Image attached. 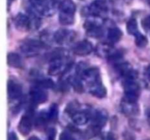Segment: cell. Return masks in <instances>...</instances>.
<instances>
[{
	"mask_svg": "<svg viewBox=\"0 0 150 140\" xmlns=\"http://www.w3.org/2000/svg\"><path fill=\"white\" fill-rule=\"evenodd\" d=\"M15 25L18 29L21 31H27L32 28L30 18L23 13H18L16 15L15 18Z\"/></svg>",
	"mask_w": 150,
	"mask_h": 140,
	"instance_id": "9",
	"label": "cell"
},
{
	"mask_svg": "<svg viewBox=\"0 0 150 140\" xmlns=\"http://www.w3.org/2000/svg\"><path fill=\"white\" fill-rule=\"evenodd\" d=\"M74 32L66 29H59L54 35V40L58 44H64L73 40L74 37Z\"/></svg>",
	"mask_w": 150,
	"mask_h": 140,
	"instance_id": "8",
	"label": "cell"
},
{
	"mask_svg": "<svg viewBox=\"0 0 150 140\" xmlns=\"http://www.w3.org/2000/svg\"><path fill=\"white\" fill-rule=\"evenodd\" d=\"M59 9L61 13L74 15L76 6L73 0H62L61 2L59 4Z\"/></svg>",
	"mask_w": 150,
	"mask_h": 140,
	"instance_id": "15",
	"label": "cell"
},
{
	"mask_svg": "<svg viewBox=\"0 0 150 140\" xmlns=\"http://www.w3.org/2000/svg\"><path fill=\"white\" fill-rule=\"evenodd\" d=\"M107 118H108L107 114L104 111H97L95 112L93 118H92V125L100 129L106 123Z\"/></svg>",
	"mask_w": 150,
	"mask_h": 140,
	"instance_id": "14",
	"label": "cell"
},
{
	"mask_svg": "<svg viewBox=\"0 0 150 140\" xmlns=\"http://www.w3.org/2000/svg\"><path fill=\"white\" fill-rule=\"evenodd\" d=\"M22 93L21 86L18 83L14 80H9L7 83V94L10 99H16L21 96Z\"/></svg>",
	"mask_w": 150,
	"mask_h": 140,
	"instance_id": "10",
	"label": "cell"
},
{
	"mask_svg": "<svg viewBox=\"0 0 150 140\" xmlns=\"http://www.w3.org/2000/svg\"><path fill=\"white\" fill-rule=\"evenodd\" d=\"M142 25L144 29H150V15L146 17L142 20Z\"/></svg>",
	"mask_w": 150,
	"mask_h": 140,
	"instance_id": "28",
	"label": "cell"
},
{
	"mask_svg": "<svg viewBox=\"0 0 150 140\" xmlns=\"http://www.w3.org/2000/svg\"><path fill=\"white\" fill-rule=\"evenodd\" d=\"M7 1H8V4L10 2H11V1H14V0H7Z\"/></svg>",
	"mask_w": 150,
	"mask_h": 140,
	"instance_id": "35",
	"label": "cell"
},
{
	"mask_svg": "<svg viewBox=\"0 0 150 140\" xmlns=\"http://www.w3.org/2000/svg\"><path fill=\"white\" fill-rule=\"evenodd\" d=\"M54 81L51 79H45L39 82V86L42 88H53L54 87Z\"/></svg>",
	"mask_w": 150,
	"mask_h": 140,
	"instance_id": "26",
	"label": "cell"
},
{
	"mask_svg": "<svg viewBox=\"0 0 150 140\" xmlns=\"http://www.w3.org/2000/svg\"><path fill=\"white\" fill-rule=\"evenodd\" d=\"M67 66L64 65L63 63V58H57L51 60V64L50 65L48 72L51 75H57L64 72L67 69Z\"/></svg>",
	"mask_w": 150,
	"mask_h": 140,
	"instance_id": "11",
	"label": "cell"
},
{
	"mask_svg": "<svg viewBox=\"0 0 150 140\" xmlns=\"http://www.w3.org/2000/svg\"><path fill=\"white\" fill-rule=\"evenodd\" d=\"M126 29H127L128 34L133 35V36H136L138 34H139L137 20L135 18H131L127 21Z\"/></svg>",
	"mask_w": 150,
	"mask_h": 140,
	"instance_id": "22",
	"label": "cell"
},
{
	"mask_svg": "<svg viewBox=\"0 0 150 140\" xmlns=\"http://www.w3.org/2000/svg\"><path fill=\"white\" fill-rule=\"evenodd\" d=\"M7 64L14 68H21L23 62L20 55L15 52H10L7 55Z\"/></svg>",
	"mask_w": 150,
	"mask_h": 140,
	"instance_id": "19",
	"label": "cell"
},
{
	"mask_svg": "<svg viewBox=\"0 0 150 140\" xmlns=\"http://www.w3.org/2000/svg\"><path fill=\"white\" fill-rule=\"evenodd\" d=\"M59 20L62 24L70 25L73 24L74 22V15H73L67 14V13L59 12Z\"/></svg>",
	"mask_w": 150,
	"mask_h": 140,
	"instance_id": "23",
	"label": "cell"
},
{
	"mask_svg": "<svg viewBox=\"0 0 150 140\" xmlns=\"http://www.w3.org/2000/svg\"><path fill=\"white\" fill-rule=\"evenodd\" d=\"M123 34L121 29L117 27L111 28L109 29L108 33V39L112 43L118 42L121 39Z\"/></svg>",
	"mask_w": 150,
	"mask_h": 140,
	"instance_id": "21",
	"label": "cell"
},
{
	"mask_svg": "<svg viewBox=\"0 0 150 140\" xmlns=\"http://www.w3.org/2000/svg\"><path fill=\"white\" fill-rule=\"evenodd\" d=\"M103 20L100 16L91 15L88 18L84 23V28L86 32L102 28Z\"/></svg>",
	"mask_w": 150,
	"mask_h": 140,
	"instance_id": "12",
	"label": "cell"
},
{
	"mask_svg": "<svg viewBox=\"0 0 150 140\" xmlns=\"http://www.w3.org/2000/svg\"><path fill=\"white\" fill-rule=\"evenodd\" d=\"M56 136V131L54 128H51L48 132V140H54Z\"/></svg>",
	"mask_w": 150,
	"mask_h": 140,
	"instance_id": "29",
	"label": "cell"
},
{
	"mask_svg": "<svg viewBox=\"0 0 150 140\" xmlns=\"http://www.w3.org/2000/svg\"><path fill=\"white\" fill-rule=\"evenodd\" d=\"M7 140H18L17 135L16 134V133L14 132H10L8 134V137H7Z\"/></svg>",
	"mask_w": 150,
	"mask_h": 140,
	"instance_id": "32",
	"label": "cell"
},
{
	"mask_svg": "<svg viewBox=\"0 0 150 140\" xmlns=\"http://www.w3.org/2000/svg\"><path fill=\"white\" fill-rule=\"evenodd\" d=\"M72 120L77 125H85L89 120V115L85 112H76L72 115Z\"/></svg>",
	"mask_w": 150,
	"mask_h": 140,
	"instance_id": "20",
	"label": "cell"
},
{
	"mask_svg": "<svg viewBox=\"0 0 150 140\" xmlns=\"http://www.w3.org/2000/svg\"><path fill=\"white\" fill-rule=\"evenodd\" d=\"M35 10L45 16H51L54 14L53 3L50 0H29Z\"/></svg>",
	"mask_w": 150,
	"mask_h": 140,
	"instance_id": "3",
	"label": "cell"
},
{
	"mask_svg": "<svg viewBox=\"0 0 150 140\" xmlns=\"http://www.w3.org/2000/svg\"><path fill=\"white\" fill-rule=\"evenodd\" d=\"M145 77L147 83H150V65L148 66L145 71Z\"/></svg>",
	"mask_w": 150,
	"mask_h": 140,
	"instance_id": "31",
	"label": "cell"
},
{
	"mask_svg": "<svg viewBox=\"0 0 150 140\" xmlns=\"http://www.w3.org/2000/svg\"><path fill=\"white\" fill-rule=\"evenodd\" d=\"M108 10V5L105 0H95L88 7V11L91 15L100 16L101 14Z\"/></svg>",
	"mask_w": 150,
	"mask_h": 140,
	"instance_id": "6",
	"label": "cell"
},
{
	"mask_svg": "<svg viewBox=\"0 0 150 140\" xmlns=\"http://www.w3.org/2000/svg\"><path fill=\"white\" fill-rule=\"evenodd\" d=\"M32 128V112H26L22 116L20 122H19L18 131L22 135L26 136L31 132Z\"/></svg>",
	"mask_w": 150,
	"mask_h": 140,
	"instance_id": "5",
	"label": "cell"
},
{
	"mask_svg": "<svg viewBox=\"0 0 150 140\" xmlns=\"http://www.w3.org/2000/svg\"><path fill=\"white\" fill-rule=\"evenodd\" d=\"M135 37H136V44L137 46H139V48H143L146 46L147 44V39L144 35L139 33L136 36H135Z\"/></svg>",
	"mask_w": 150,
	"mask_h": 140,
	"instance_id": "24",
	"label": "cell"
},
{
	"mask_svg": "<svg viewBox=\"0 0 150 140\" xmlns=\"http://www.w3.org/2000/svg\"><path fill=\"white\" fill-rule=\"evenodd\" d=\"M147 2H148V4H149L150 7V0H147Z\"/></svg>",
	"mask_w": 150,
	"mask_h": 140,
	"instance_id": "36",
	"label": "cell"
},
{
	"mask_svg": "<svg viewBox=\"0 0 150 140\" xmlns=\"http://www.w3.org/2000/svg\"><path fill=\"white\" fill-rule=\"evenodd\" d=\"M28 140H40V139L39 138H38L37 136H33L30 137V138H29Z\"/></svg>",
	"mask_w": 150,
	"mask_h": 140,
	"instance_id": "34",
	"label": "cell"
},
{
	"mask_svg": "<svg viewBox=\"0 0 150 140\" xmlns=\"http://www.w3.org/2000/svg\"><path fill=\"white\" fill-rule=\"evenodd\" d=\"M83 81L86 82L89 87L98 82L101 81L100 77V71L97 68H88L84 70L83 73L81 74Z\"/></svg>",
	"mask_w": 150,
	"mask_h": 140,
	"instance_id": "4",
	"label": "cell"
},
{
	"mask_svg": "<svg viewBox=\"0 0 150 140\" xmlns=\"http://www.w3.org/2000/svg\"><path fill=\"white\" fill-rule=\"evenodd\" d=\"M59 140H76V139L67 131H63L59 136Z\"/></svg>",
	"mask_w": 150,
	"mask_h": 140,
	"instance_id": "27",
	"label": "cell"
},
{
	"mask_svg": "<svg viewBox=\"0 0 150 140\" xmlns=\"http://www.w3.org/2000/svg\"><path fill=\"white\" fill-rule=\"evenodd\" d=\"M115 51L108 43H100L98 45L96 48V52L101 58H111L115 54Z\"/></svg>",
	"mask_w": 150,
	"mask_h": 140,
	"instance_id": "13",
	"label": "cell"
},
{
	"mask_svg": "<svg viewBox=\"0 0 150 140\" xmlns=\"http://www.w3.org/2000/svg\"><path fill=\"white\" fill-rule=\"evenodd\" d=\"M103 140H116V137L112 133H108L106 135H105Z\"/></svg>",
	"mask_w": 150,
	"mask_h": 140,
	"instance_id": "30",
	"label": "cell"
},
{
	"mask_svg": "<svg viewBox=\"0 0 150 140\" xmlns=\"http://www.w3.org/2000/svg\"><path fill=\"white\" fill-rule=\"evenodd\" d=\"M47 116H48V120L54 121L57 120V116H58V108H57V105L53 104L51 106L49 112L47 113Z\"/></svg>",
	"mask_w": 150,
	"mask_h": 140,
	"instance_id": "25",
	"label": "cell"
},
{
	"mask_svg": "<svg viewBox=\"0 0 150 140\" xmlns=\"http://www.w3.org/2000/svg\"><path fill=\"white\" fill-rule=\"evenodd\" d=\"M93 50V45L90 42L87 40H83L78 42L73 48V52L75 54L80 56L87 55Z\"/></svg>",
	"mask_w": 150,
	"mask_h": 140,
	"instance_id": "7",
	"label": "cell"
},
{
	"mask_svg": "<svg viewBox=\"0 0 150 140\" xmlns=\"http://www.w3.org/2000/svg\"><path fill=\"white\" fill-rule=\"evenodd\" d=\"M89 92L94 96L98 98H103L106 95V89L102 84L101 81L98 82L89 87Z\"/></svg>",
	"mask_w": 150,
	"mask_h": 140,
	"instance_id": "16",
	"label": "cell"
},
{
	"mask_svg": "<svg viewBox=\"0 0 150 140\" xmlns=\"http://www.w3.org/2000/svg\"><path fill=\"white\" fill-rule=\"evenodd\" d=\"M30 96L33 103L36 104L44 103L46 102L48 99V95L46 94V93L39 89L32 90L30 93Z\"/></svg>",
	"mask_w": 150,
	"mask_h": 140,
	"instance_id": "18",
	"label": "cell"
},
{
	"mask_svg": "<svg viewBox=\"0 0 150 140\" xmlns=\"http://www.w3.org/2000/svg\"><path fill=\"white\" fill-rule=\"evenodd\" d=\"M121 108L122 112L125 114L128 115H136L139 112V107H138L136 103L134 102H130L123 99L121 104Z\"/></svg>",
	"mask_w": 150,
	"mask_h": 140,
	"instance_id": "17",
	"label": "cell"
},
{
	"mask_svg": "<svg viewBox=\"0 0 150 140\" xmlns=\"http://www.w3.org/2000/svg\"><path fill=\"white\" fill-rule=\"evenodd\" d=\"M124 89L125 96L124 100L136 103L140 93V88L136 80H125L124 83Z\"/></svg>",
	"mask_w": 150,
	"mask_h": 140,
	"instance_id": "1",
	"label": "cell"
},
{
	"mask_svg": "<svg viewBox=\"0 0 150 140\" xmlns=\"http://www.w3.org/2000/svg\"><path fill=\"white\" fill-rule=\"evenodd\" d=\"M50 1H51V2L53 3V4H56V3H58V2H59V3L62 1V0H50Z\"/></svg>",
	"mask_w": 150,
	"mask_h": 140,
	"instance_id": "33",
	"label": "cell"
},
{
	"mask_svg": "<svg viewBox=\"0 0 150 140\" xmlns=\"http://www.w3.org/2000/svg\"><path fill=\"white\" fill-rule=\"evenodd\" d=\"M43 47L44 44L42 42L30 39L23 42L21 45V50L26 56L32 57L38 55Z\"/></svg>",
	"mask_w": 150,
	"mask_h": 140,
	"instance_id": "2",
	"label": "cell"
}]
</instances>
